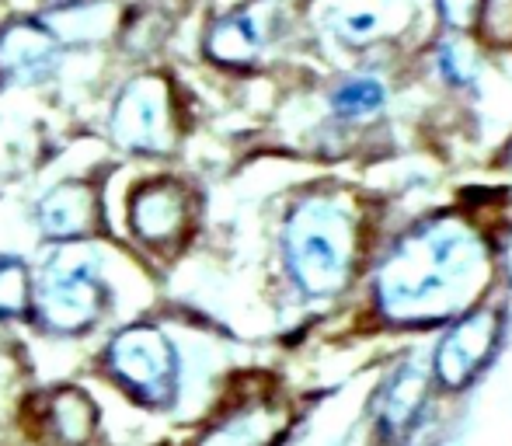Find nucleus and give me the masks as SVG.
<instances>
[{
	"label": "nucleus",
	"instance_id": "39448f33",
	"mask_svg": "<svg viewBox=\"0 0 512 446\" xmlns=\"http://www.w3.org/2000/svg\"><path fill=\"white\" fill-rule=\"evenodd\" d=\"M192 227V196L171 178H154L140 185L129 199V230L136 244L154 255H171L182 248Z\"/></svg>",
	"mask_w": 512,
	"mask_h": 446
},
{
	"label": "nucleus",
	"instance_id": "6e6552de",
	"mask_svg": "<svg viewBox=\"0 0 512 446\" xmlns=\"http://www.w3.org/2000/svg\"><path fill=\"white\" fill-rule=\"evenodd\" d=\"M283 422V412L269 398H244L199 422L189 446H272Z\"/></svg>",
	"mask_w": 512,
	"mask_h": 446
},
{
	"label": "nucleus",
	"instance_id": "9b49d317",
	"mask_svg": "<svg viewBox=\"0 0 512 446\" xmlns=\"http://www.w3.org/2000/svg\"><path fill=\"white\" fill-rule=\"evenodd\" d=\"M60 53V32L42 21H18L0 32V70L21 84L46 77Z\"/></svg>",
	"mask_w": 512,
	"mask_h": 446
},
{
	"label": "nucleus",
	"instance_id": "4468645a",
	"mask_svg": "<svg viewBox=\"0 0 512 446\" xmlns=\"http://www.w3.org/2000/svg\"><path fill=\"white\" fill-rule=\"evenodd\" d=\"M265 46V32L258 28L251 11H234L227 18H220L206 35V53L230 67H244L251 63Z\"/></svg>",
	"mask_w": 512,
	"mask_h": 446
},
{
	"label": "nucleus",
	"instance_id": "20e7f679",
	"mask_svg": "<svg viewBox=\"0 0 512 446\" xmlns=\"http://www.w3.org/2000/svg\"><path fill=\"white\" fill-rule=\"evenodd\" d=\"M283 265L304 297H335L356 265V223L342 199L307 196L283 227Z\"/></svg>",
	"mask_w": 512,
	"mask_h": 446
},
{
	"label": "nucleus",
	"instance_id": "2eb2a0df",
	"mask_svg": "<svg viewBox=\"0 0 512 446\" xmlns=\"http://www.w3.org/2000/svg\"><path fill=\"white\" fill-rule=\"evenodd\" d=\"M32 307V265L14 251H0V321L28 318Z\"/></svg>",
	"mask_w": 512,
	"mask_h": 446
},
{
	"label": "nucleus",
	"instance_id": "dca6fc26",
	"mask_svg": "<svg viewBox=\"0 0 512 446\" xmlns=\"http://www.w3.org/2000/svg\"><path fill=\"white\" fill-rule=\"evenodd\" d=\"M387 91L380 81L373 77H356V81H345L342 88L331 95V109H335L342 119H363V115L377 112L384 105Z\"/></svg>",
	"mask_w": 512,
	"mask_h": 446
},
{
	"label": "nucleus",
	"instance_id": "423d86ee",
	"mask_svg": "<svg viewBox=\"0 0 512 446\" xmlns=\"http://www.w3.org/2000/svg\"><path fill=\"white\" fill-rule=\"evenodd\" d=\"M28 429L39 446H91L102 429V412L84 387L60 384L28 398Z\"/></svg>",
	"mask_w": 512,
	"mask_h": 446
},
{
	"label": "nucleus",
	"instance_id": "0eeeda50",
	"mask_svg": "<svg viewBox=\"0 0 512 446\" xmlns=\"http://www.w3.org/2000/svg\"><path fill=\"white\" fill-rule=\"evenodd\" d=\"M499 311L492 307H478L467 318H460L436 345V356H432V373L446 391H460L464 384H471L481 373V366L488 363L495 349V338H499Z\"/></svg>",
	"mask_w": 512,
	"mask_h": 446
},
{
	"label": "nucleus",
	"instance_id": "a211bd4d",
	"mask_svg": "<svg viewBox=\"0 0 512 446\" xmlns=\"http://www.w3.org/2000/svg\"><path fill=\"white\" fill-rule=\"evenodd\" d=\"M481 0H439V11H443V18L450 21L453 28H467L474 18V11H478Z\"/></svg>",
	"mask_w": 512,
	"mask_h": 446
},
{
	"label": "nucleus",
	"instance_id": "ddd939ff",
	"mask_svg": "<svg viewBox=\"0 0 512 446\" xmlns=\"http://www.w3.org/2000/svg\"><path fill=\"white\" fill-rule=\"evenodd\" d=\"M429 398V380L418 366H401L398 373H391L384 387L377 394V426L387 440H398L405 436L411 426L418 422Z\"/></svg>",
	"mask_w": 512,
	"mask_h": 446
},
{
	"label": "nucleus",
	"instance_id": "f8f14e48",
	"mask_svg": "<svg viewBox=\"0 0 512 446\" xmlns=\"http://www.w3.org/2000/svg\"><path fill=\"white\" fill-rule=\"evenodd\" d=\"M95 217V192L81 182H63L60 189H53L35 203V227L53 244L84 241L95 227Z\"/></svg>",
	"mask_w": 512,
	"mask_h": 446
},
{
	"label": "nucleus",
	"instance_id": "f03ea898",
	"mask_svg": "<svg viewBox=\"0 0 512 446\" xmlns=\"http://www.w3.org/2000/svg\"><path fill=\"white\" fill-rule=\"evenodd\" d=\"M115 307V286L105 276V255L88 241L53 244L32 269L28 318L49 338H88Z\"/></svg>",
	"mask_w": 512,
	"mask_h": 446
},
{
	"label": "nucleus",
	"instance_id": "f3484780",
	"mask_svg": "<svg viewBox=\"0 0 512 446\" xmlns=\"http://www.w3.org/2000/svg\"><path fill=\"white\" fill-rule=\"evenodd\" d=\"M439 74L450 84H471V74H474L471 53H467L464 46H457V42H443V46H439Z\"/></svg>",
	"mask_w": 512,
	"mask_h": 446
},
{
	"label": "nucleus",
	"instance_id": "1a4fd4ad",
	"mask_svg": "<svg viewBox=\"0 0 512 446\" xmlns=\"http://www.w3.org/2000/svg\"><path fill=\"white\" fill-rule=\"evenodd\" d=\"M112 129L119 143L133 150H164L168 129V95L157 81H133L112 109Z\"/></svg>",
	"mask_w": 512,
	"mask_h": 446
},
{
	"label": "nucleus",
	"instance_id": "9d476101",
	"mask_svg": "<svg viewBox=\"0 0 512 446\" xmlns=\"http://www.w3.org/2000/svg\"><path fill=\"white\" fill-rule=\"evenodd\" d=\"M405 21V0H338L328 14L331 35L349 49L377 46V42L405 32Z\"/></svg>",
	"mask_w": 512,
	"mask_h": 446
},
{
	"label": "nucleus",
	"instance_id": "f257e3e1",
	"mask_svg": "<svg viewBox=\"0 0 512 446\" xmlns=\"http://www.w3.org/2000/svg\"><path fill=\"white\" fill-rule=\"evenodd\" d=\"M492 258L457 217L418 223L377 272V304L394 321H439L485 290Z\"/></svg>",
	"mask_w": 512,
	"mask_h": 446
},
{
	"label": "nucleus",
	"instance_id": "7ed1b4c3",
	"mask_svg": "<svg viewBox=\"0 0 512 446\" xmlns=\"http://www.w3.org/2000/svg\"><path fill=\"white\" fill-rule=\"evenodd\" d=\"M98 373L122 401L147 415H178L189 394V366L178 342L154 321L115 328L98 352Z\"/></svg>",
	"mask_w": 512,
	"mask_h": 446
}]
</instances>
